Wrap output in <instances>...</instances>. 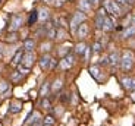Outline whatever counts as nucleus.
Here are the masks:
<instances>
[{
    "mask_svg": "<svg viewBox=\"0 0 135 126\" xmlns=\"http://www.w3.org/2000/svg\"><path fill=\"white\" fill-rule=\"evenodd\" d=\"M134 62H135V56L131 50H125L120 56V68L123 72H129L134 68Z\"/></svg>",
    "mask_w": 135,
    "mask_h": 126,
    "instance_id": "f257e3e1",
    "label": "nucleus"
},
{
    "mask_svg": "<svg viewBox=\"0 0 135 126\" xmlns=\"http://www.w3.org/2000/svg\"><path fill=\"white\" fill-rule=\"evenodd\" d=\"M103 7L106 9V12L107 13H110L112 16H120L122 15V9L120 6L118 4V2H115V0H104V3H103Z\"/></svg>",
    "mask_w": 135,
    "mask_h": 126,
    "instance_id": "f03ea898",
    "label": "nucleus"
},
{
    "mask_svg": "<svg viewBox=\"0 0 135 126\" xmlns=\"http://www.w3.org/2000/svg\"><path fill=\"white\" fill-rule=\"evenodd\" d=\"M85 13L84 12H81V10H78V12H75L74 13V16H72V19H71V31H72V34H76V29H78V27L82 24V22H85Z\"/></svg>",
    "mask_w": 135,
    "mask_h": 126,
    "instance_id": "7ed1b4c3",
    "label": "nucleus"
},
{
    "mask_svg": "<svg viewBox=\"0 0 135 126\" xmlns=\"http://www.w3.org/2000/svg\"><path fill=\"white\" fill-rule=\"evenodd\" d=\"M40 66L43 70H49V69H53L56 66V60H54L51 56L49 54H43L40 59Z\"/></svg>",
    "mask_w": 135,
    "mask_h": 126,
    "instance_id": "20e7f679",
    "label": "nucleus"
},
{
    "mask_svg": "<svg viewBox=\"0 0 135 126\" xmlns=\"http://www.w3.org/2000/svg\"><path fill=\"white\" fill-rule=\"evenodd\" d=\"M24 24V16L22 15H12L10 18V22H9V31H18Z\"/></svg>",
    "mask_w": 135,
    "mask_h": 126,
    "instance_id": "39448f33",
    "label": "nucleus"
},
{
    "mask_svg": "<svg viewBox=\"0 0 135 126\" xmlns=\"http://www.w3.org/2000/svg\"><path fill=\"white\" fill-rule=\"evenodd\" d=\"M35 63V54L34 51H25L24 56H22V60H21V65H24L25 68H30Z\"/></svg>",
    "mask_w": 135,
    "mask_h": 126,
    "instance_id": "423d86ee",
    "label": "nucleus"
},
{
    "mask_svg": "<svg viewBox=\"0 0 135 126\" xmlns=\"http://www.w3.org/2000/svg\"><path fill=\"white\" fill-rule=\"evenodd\" d=\"M74 59L75 57L72 54H66L60 62H59V69H62V70H68V69H71L72 66H74V63H75Z\"/></svg>",
    "mask_w": 135,
    "mask_h": 126,
    "instance_id": "0eeeda50",
    "label": "nucleus"
},
{
    "mask_svg": "<svg viewBox=\"0 0 135 126\" xmlns=\"http://www.w3.org/2000/svg\"><path fill=\"white\" fill-rule=\"evenodd\" d=\"M40 113L38 112H32L30 114V116L27 117V120H25V126H37L38 123H40Z\"/></svg>",
    "mask_w": 135,
    "mask_h": 126,
    "instance_id": "6e6552de",
    "label": "nucleus"
},
{
    "mask_svg": "<svg viewBox=\"0 0 135 126\" xmlns=\"http://www.w3.org/2000/svg\"><path fill=\"white\" fill-rule=\"evenodd\" d=\"M106 16H107V15H106V9L101 7L97 12V16H95V28H97V29H101V28H103V22H104Z\"/></svg>",
    "mask_w": 135,
    "mask_h": 126,
    "instance_id": "1a4fd4ad",
    "label": "nucleus"
},
{
    "mask_svg": "<svg viewBox=\"0 0 135 126\" xmlns=\"http://www.w3.org/2000/svg\"><path fill=\"white\" fill-rule=\"evenodd\" d=\"M120 84L125 89H129V91H135V79L129 78V76H123L120 79Z\"/></svg>",
    "mask_w": 135,
    "mask_h": 126,
    "instance_id": "9d476101",
    "label": "nucleus"
},
{
    "mask_svg": "<svg viewBox=\"0 0 135 126\" xmlns=\"http://www.w3.org/2000/svg\"><path fill=\"white\" fill-rule=\"evenodd\" d=\"M49 18H50V10L47 7H40L38 9V21L46 22V21H49Z\"/></svg>",
    "mask_w": 135,
    "mask_h": 126,
    "instance_id": "9b49d317",
    "label": "nucleus"
},
{
    "mask_svg": "<svg viewBox=\"0 0 135 126\" xmlns=\"http://www.w3.org/2000/svg\"><path fill=\"white\" fill-rule=\"evenodd\" d=\"M88 24H85V22H82L79 27H78V29H76V35L79 38H85L88 35Z\"/></svg>",
    "mask_w": 135,
    "mask_h": 126,
    "instance_id": "f8f14e48",
    "label": "nucleus"
},
{
    "mask_svg": "<svg viewBox=\"0 0 135 126\" xmlns=\"http://www.w3.org/2000/svg\"><path fill=\"white\" fill-rule=\"evenodd\" d=\"M113 28H115V22H113V19H112V18H109V16H106L104 18V22H103V28H101V29L104 31V32H110Z\"/></svg>",
    "mask_w": 135,
    "mask_h": 126,
    "instance_id": "ddd939ff",
    "label": "nucleus"
},
{
    "mask_svg": "<svg viewBox=\"0 0 135 126\" xmlns=\"http://www.w3.org/2000/svg\"><path fill=\"white\" fill-rule=\"evenodd\" d=\"M21 110H22V101H19V100H12L9 112L15 114V113H19Z\"/></svg>",
    "mask_w": 135,
    "mask_h": 126,
    "instance_id": "4468645a",
    "label": "nucleus"
},
{
    "mask_svg": "<svg viewBox=\"0 0 135 126\" xmlns=\"http://www.w3.org/2000/svg\"><path fill=\"white\" fill-rule=\"evenodd\" d=\"M91 2H90V0H79V2H78V7H79V10H81V12H90V10H91Z\"/></svg>",
    "mask_w": 135,
    "mask_h": 126,
    "instance_id": "2eb2a0df",
    "label": "nucleus"
},
{
    "mask_svg": "<svg viewBox=\"0 0 135 126\" xmlns=\"http://www.w3.org/2000/svg\"><path fill=\"white\" fill-rule=\"evenodd\" d=\"M119 63H120V57H119V54L116 53V51H113L112 54H109V65L110 66H118Z\"/></svg>",
    "mask_w": 135,
    "mask_h": 126,
    "instance_id": "dca6fc26",
    "label": "nucleus"
},
{
    "mask_svg": "<svg viewBox=\"0 0 135 126\" xmlns=\"http://www.w3.org/2000/svg\"><path fill=\"white\" fill-rule=\"evenodd\" d=\"M135 35V25H129V27H126L125 29L122 31V37L123 38H129V37H134Z\"/></svg>",
    "mask_w": 135,
    "mask_h": 126,
    "instance_id": "f3484780",
    "label": "nucleus"
},
{
    "mask_svg": "<svg viewBox=\"0 0 135 126\" xmlns=\"http://www.w3.org/2000/svg\"><path fill=\"white\" fill-rule=\"evenodd\" d=\"M22 56H24V50H18L16 53H15L13 59H12V66H18L21 63V60H22Z\"/></svg>",
    "mask_w": 135,
    "mask_h": 126,
    "instance_id": "a211bd4d",
    "label": "nucleus"
},
{
    "mask_svg": "<svg viewBox=\"0 0 135 126\" xmlns=\"http://www.w3.org/2000/svg\"><path fill=\"white\" fill-rule=\"evenodd\" d=\"M87 47H88V46L85 44V43H79V44L75 46V53H76V54H79V56L84 54L85 50H87Z\"/></svg>",
    "mask_w": 135,
    "mask_h": 126,
    "instance_id": "6ab92c4d",
    "label": "nucleus"
},
{
    "mask_svg": "<svg viewBox=\"0 0 135 126\" xmlns=\"http://www.w3.org/2000/svg\"><path fill=\"white\" fill-rule=\"evenodd\" d=\"M24 48L25 51H32L35 48V41L34 40H25L24 41Z\"/></svg>",
    "mask_w": 135,
    "mask_h": 126,
    "instance_id": "aec40b11",
    "label": "nucleus"
},
{
    "mask_svg": "<svg viewBox=\"0 0 135 126\" xmlns=\"http://www.w3.org/2000/svg\"><path fill=\"white\" fill-rule=\"evenodd\" d=\"M49 91H50V82H49V81H46V82L43 84V87H41L40 95H41V97H47Z\"/></svg>",
    "mask_w": 135,
    "mask_h": 126,
    "instance_id": "412c9836",
    "label": "nucleus"
},
{
    "mask_svg": "<svg viewBox=\"0 0 135 126\" xmlns=\"http://www.w3.org/2000/svg\"><path fill=\"white\" fill-rule=\"evenodd\" d=\"M62 87H63V81H62V79H56V81L53 82V85H51V91H53V92H57L59 89L62 88Z\"/></svg>",
    "mask_w": 135,
    "mask_h": 126,
    "instance_id": "4be33fe9",
    "label": "nucleus"
},
{
    "mask_svg": "<svg viewBox=\"0 0 135 126\" xmlns=\"http://www.w3.org/2000/svg\"><path fill=\"white\" fill-rule=\"evenodd\" d=\"M38 21V10H32L30 15V19H28V24L30 25H34V22Z\"/></svg>",
    "mask_w": 135,
    "mask_h": 126,
    "instance_id": "5701e85b",
    "label": "nucleus"
},
{
    "mask_svg": "<svg viewBox=\"0 0 135 126\" xmlns=\"http://www.w3.org/2000/svg\"><path fill=\"white\" fill-rule=\"evenodd\" d=\"M90 73H91V75L94 76L97 81H101V78H100V69H98L97 66H93V68H90Z\"/></svg>",
    "mask_w": 135,
    "mask_h": 126,
    "instance_id": "b1692460",
    "label": "nucleus"
},
{
    "mask_svg": "<svg viewBox=\"0 0 135 126\" xmlns=\"http://www.w3.org/2000/svg\"><path fill=\"white\" fill-rule=\"evenodd\" d=\"M119 6H125V7H131L134 4V0H116Z\"/></svg>",
    "mask_w": 135,
    "mask_h": 126,
    "instance_id": "393cba45",
    "label": "nucleus"
},
{
    "mask_svg": "<svg viewBox=\"0 0 135 126\" xmlns=\"http://www.w3.org/2000/svg\"><path fill=\"white\" fill-rule=\"evenodd\" d=\"M7 91H9V84L6 81H2L0 82V94H4Z\"/></svg>",
    "mask_w": 135,
    "mask_h": 126,
    "instance_id": "a878e982",
    "label": "nucleus"
},
{
    "mask_svg": "<svg viewBox=\"0 0 135 126\" xmlns=\"http://www.w3.org/2000/svg\"><path fill=\"white\" fill-rule=\"evenodd\" d=\"M56 38H57V40H65V38H66V32H65L62 28H57V31H56Z\"/></svg>",
    "mask_w": 135,
    "mask_h": 126,
    "instance_id": "bb28decb",
    "label": "nucleus"
},
{
    "mask_svg": "<svg viewBox=\"0 0 135 126\" xmlns=\"http://www.w3.org/2000/svg\"><path fill=\"white\" fill-rule=\"evenodd\" d=\"M41 106H43L44 110H50L51 109V104H50V100H47L46 97L43 98V101H41Z\"/></svg>",
    "mask_w": 135,
    "mask_h": 126,
    "instance_id": "cd10ccee",
    "label": "nucleus"
},
{
    "mask_svg": "<svg viewBox=\"0 0 135 126\" xmlns=\"http://www.w3.org/2000/svg\"><path fill=\"white\" fill-rule=\"evenodd\" d=\"M18 70L21 72V73H22V75H27V73H30V68H25L24 65H18Z\"/></svg>",
    "mask_w": 135,
    "mask_h": 126,
    "instance_id": "c85d7f7f",
    "label": "nucleus"
},
{
    "mask_svg": "<svg viewBox=\"0 0 135 126\" xmlns=\"http://www.w3.org/2000/svg\"><path fill=\"white\" fill-rule=\"evenodd\" d=\"M101 51V44L100 43H94V44H93V53H94V54H97V53H100Z\"/></svg>",
    "mask_w": 135,
    "mask_h": 126,
    "instance_id": "c756f323",
    "label": "nucleus"
},
{
    "mask_svg": "<svg viewBox=\"0 0 135 126\" xmlns=\"http://www.w3.org/2000/svg\"><path fill=\"white\" fill-rule=\"evenodd\" d=\"M59 54H60L62 57H65L66 54H69V47H60V50H59Z\"/></svg>",
    "mask_w": 135,
    "mask_h": 126,
    "instance_id": "7c9ffc66",
    "label": "nucleus"
},
{
    "mask_svg": "<svg viewBox=\"0 0 135 126\" xmlns=\"http://www.w3.org/2000/svg\"><path fill=\"white\" fill-rule=\"evenodd\" d=\"M21 78H22V73H21L19 70H18V72H15L13 75H12V81H13V82H18Z\"/></svg>",
    "mask_w": 135,
    "mask_h": 126,
    "instance_id": "2f4dec72",
    "label": "nucleus"
},
{
    "mask_svg": "<svg viewBox=\"0 0 135 126\" xmlns=\"http://www.w3.org/2000/svg\"><path fill=\"white\" fill-rule=\"evenodd\" d=\"M44 125L53 126V125H54V117H53V116H47V117H46V120H44Z\"/></svg>",
    "mask_w": 135,
    "mask_h": 126,
    "instance_id": "473e14b6",
    "label": "nucleus"
},
{
    "mask_svg": "<svg viewBox=\"0 0 135 126\" xmlns=\"http://www.w3.org/2000/svg\"><path fill=\"white\" fill-rule=\"evenodd\" d=\"M51 48V43H43L41 44V50L43 51H49Z\"/></svg>",
    "mask_w": 135,
    "mask_h": 126,
    "instance_id": "72a5a7b5",
    "label": "nucleus"
},
{
    "mask_svg": "<svg viewBox=\"0 0 135 126\" xmlns=\"http://www.w3.org/2000/svg\"><path fill=\"white\" fill-rule=\"evenodd\" d=\"M90 2H91V4H94V6H95V4H98L100 0H90Z\"/></svg>",
    "mask_w": 135,
    "mask_h": 126,
    "instance_id": "f704fd0d",
    "label": "nucleus"
},
{
    "mask_svg": "<svg viewBox=\"0 0 135 126\" xmlns=\"http://www.w3.org/2000/svg\"><path fill=\"white\" fill-rule=\"evenodd\" d=\"M2 56H3V46L0 44V57H2Z\"/></svg>",
    "mask_w": 135,
    "mask_h": 126,
    "instance_id": "c9c22d12",
    "label": "nucleus"
},
{
    "mask_svg": "<svg viewBox=\"0 0 135 126\" xmlns=\"http://www.w3.org/2000/svg\"><path fill=\"white\" fill-rule=\"evenodd\" d=\"M131 97H132V100H134V101H135V91L132 92V95H131Z\"/></svg>",
    "mask_w": 135,
    "mask_h": 126,
    "instance_id": "e433bc0d",
    "label": "nucleus"
},
{
    "mask_svg": "<svg viewBox=\"0 0 135 126\" xmlns=\"http://www.w3.org/2000/svg\"><path fill=\"white\" fill-rule=\"evenodd\" d=\"M132 24L135 25V15H134V16H132Z\"/></svg>",
    "mask_w": 135,
    "mask_h": 126,
    "instance_id": "4c0bfd02",
    "label": "nucleus"
},
{
    "mask_svg": "<svg viewBox=\"0 0 135 126\" xmlns=\"http://www.w3.org/2000/svg\"><path fill=\"white\" fill-rule=\"evenodd\" d=\"M44 2H51V0H44Z\"/></svg>",
    "mask_w": 135,
    "mask_h": 126,
    "instance_id": "58836bf2",
    "label": "nucleus"
}]
</instances>
